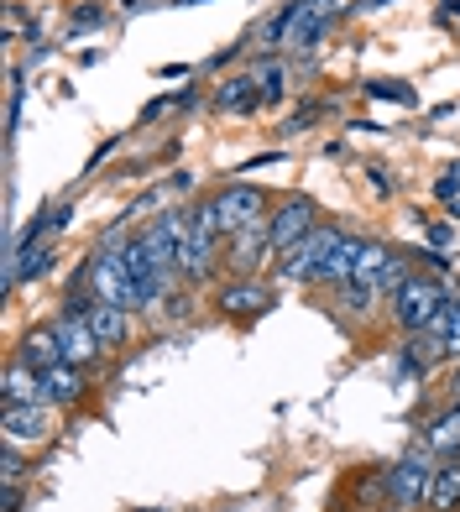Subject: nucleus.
<instances>
[{
	"label": "nucleus",
	"mask_w": 460,
	"mask_h": 512,
	"mask_svg": "<svg viewBox=\"0 0 460 512\" xmlns=\"http://www.w3.org/2000/svg\"><path fill=\"white\" fill-rule=\"evenodd\" d=\"M42 382H48V403H53V408H74V403L84 398V366L58 361V366L42 371Z\"/></svg>",
	"instance_id": "obj_17"
},
{
	"label": "nucleus",
	"mask_w": 460,
	"mask_h": 512,
	"mask_svg": "<svg viewBox=\"0 0 460 512\" xmlns=\"http://www.w3.org/2000/svg\"><path fill=\"white\" fill-rule=\"evenodd\" d=\"M257 84H262V95H267V100H283V84H288V74H283V63H262V74H257Z\"/></svg>",
	"instance_id": "obj_24"
},
{
	"label": "nucleus",
	"mask_w": 460,
	"mask_h": 512,
	"mask_svg": "<svg viewBox=\"0 0 460 512\" xmlns=\"http://www.w3.org/2000/svg\"><path fill=\"white\" fill-rule=\"evenodd\" d=\"M450 241H455V230H450V225H429V246H434V251H445Z\"/></svg>",
	"instance_id": "obj_30"
},
{
	"label": "nucleus",
	"mask_w": 460,
	"mask_h": 512,
	"mask_svg": "<svg viewBox=\"0 0 460 512\" xmlns=\"http://www.w3.org/2000/svg\"><path fill=\"white\" fill-rule=\"evenodd\" d=\"M434 194H440V199H460V168H450L440 183H434Z\"/></svg>",
	"instance_id": "obj_28"
},
{
	"label": "nucleus",
	"mask_w": 460,
	"mask_h": 512,
	"mask_svg": "<svg viewBox=\"0 0 460 512\" xmlns=\"http://www.w3.org/2000/svg\"><path fill=\"white\" fill-rule=\"evenodd\" d=\"M16 361H27V366H37V371L58 366L63 351H58V330H53V324H42V330H27V340H21V356H16Z\"/></svg>",
	"instance_id": "obj_22"
},
{
	"label": "nucleus",
	"mask_w": 460,
	"mask_h": 512,
	"mask_svg": "<svg viewBox=\"0 0 460 512\" xmlns=\"http://www.w3.org/2000/svg\"><path fill=\"white\" fill-rule=\"evenodd\" d=\"M445 298H450V293H445L440 277H429V272H408V283L393 293V319H398V330H403V335H419L424 324L445 309Z\"/></svg>",
	"instance_id": "obj_2"
},
{
	"label": "nucleus",
	"mask_w": 460,
	"mask_h": 512,
	"mask_svg": "<svg viewBox=\"0 0 460 512\" xmlns=\"http://www.w3.org/2000/svg\"><path fill=\"white\" fill-rule=\"evenodd\" d=\"M0 392H6V403H48V382H42V371L27 366V361H11L6 366Z\"/></svg>",
	"instance_id": "obj_14"
},
{
	"label": "nucleus",
	"mask_w": 460,
	"mask_h": 512,
	"mask_svg": "<svg viewBox=\"0 0 460 512\" xmlns=\"http://www.w3.org/2000/svg\"><path fill=\"white\" fill-rule=\"evenodd\" d=\"M53 330H58V351H63L68 366H84V371H89V366H95V356L105 351L100 335L89 330V319H84V314H63Z\"/></svg>",
	"instance_id": "obj_10"
},
{
	"label": "nucleus",
	"mask_w": 460,
	"mask_h": 512,
	"mask_svg": "<svg viewBox=\"0 0 460 512\" xmlns=\"http://www.w3.org/2000/svg\"><path fill=\"white\" fill-rule=\"evenodd\" d=\"M366 178H372V189H377L382 199H387V194H393V183H387V178H382V168H372V173H366Z\"/></svg>",
	"instance_id": "obj_31"
},
{
	"label": "nucleus",
	"mask_w": 460,
	"mask_h": 512,
	"mask_svg": "<svg viewBox=\"0 0 460 512\" xmlns=\"http://www.w3.org/2000/svg\"><path fill=\"white\" fill-rule=\"evenodd\" d=\"M330 236H335V225H314L304 241H293L288 251H278V277L283 283H309L319 256H325V246H330Z\"/></svg>",
	"instance_id": "obj_6"
},
{
	"label": "nucleus",
	"mask_w": 460,
	"mask_h": 512,
	"mask_svg": "<svg viewBox=\"0 0 460 512\" xmlns=\"http://www.w3.org/2000/svg\"><path fill=\"white\" fill-rule=\"evenodd\" d=\"M95 27H105V11L100 6H84V11H74V16H68V32H95Z\"/></svg>",
	"instance_id": "obj_25"
},
{
	"label": "nucleus",
	"mask_w": 460,
	"mask_h": 512,
	"mask_svg": "<svg viewBox=\"0 0 460 512\" xmlns=\"http://www.w3.org/2000/svg\"><path fill=\"white\" fill-rule=\"evenodd\" d=\"M319 115H325V105H304V110H293L288 121H283V136H298V131H304V126H314Z\"/></svg>",
	"instance_id": "obj_26"
},
{
	"label": "nucleus",
	"mask_w": 460,
	"mask_h": 512,
	"mask_svg": "<svg viewBox=\"0 0 460 512\" xmlns=\"http://www.w3.org/2000/svg\"><path fill=\"white\" fill-rule=\"evenodd\" d=\"M455 220H460V204H455Z\"/></svg>",
	"instance_id": "obj_35"
},
{
	"label": "nucleus",
	"mask_w": 460,
	"mask_h": 512,
	"mask_svg": "<svg viewBox=\"0 0 460 512\" xmlns=\"http://www.w3.org/2000/svg\"><path fill=\"white\" fill-rule=\"evenodd\" d=\"M267 304H272L267 288L251 283V277H236V283L220 288V314H230V319H251V314H262Z\"/></svg>",
	"instance_id": "obj_13"
},
{
	"label": "nucleus",
	"mask_w": 460,
	"mask_h": 512,
	"mask_svg": "<svg viewBox=\"0 0 460 512\" xmlns=\"http://www.w3.org/2000/svg\"><path fill=\"white\" fill-rule=\"evenodd\" d=\"M89 330L100 335L105 351H115V345H126L131 340V309H115V304H89Z\"/></svg>",
	"instance_id": "obj_16"
},
{
	"label": "nucleus",
	"mask_w": 460,
	"mask_h": 512,
	"mask_svg": "<svg viewBox=\"0 0 460 512\" xmlns=\"http://www.w3.org/2000/svg\"><path fill=\"white\" fill-rule=\"evenodd\" d=\"M89 298L95 304H115V309H142V288H136V277L126 267V241H121V251L100 246L89 256Z\"/></svg>",
	"instance_id": "obj_1"
},
{
	"label": "nucleus",
	"mask_w": 460,
	"mask_h": 512,
	"mask_svg": "<svg viewBox=\"0 0 460 512\" xmlns=\"http://www.w3.org/2000/svg\"><path fill=\"white\" fill-rule=\"evenodd\" d=\"M314 225H319V220H314V204H309V199H288L278 215L267 220V241H272V251H288L293 241H304Z\"/></svg>",
	"instance_id": "obj_11"
},
{
	"label": "nucleus",
	"mask_w": 460,
	"mask_h": 512,
	"mask_svg": "<svg viewBox=\"0 0 460 512\" xmlns=\"http://www.w3.org/2000/svg\"><path fill=\"white\" fill-rule=\"evenodd\" d=\"M382 6H393V0H361L356 11H382Z\"/></svg>",
	"instance_id": "obj_32"
},
{
	"label": "nucleus",
	"mask_w": 460,
	"mask_h": 512,
	"mask_svg": "<svg viewBox=\"0 0 460 512\" xmlns=\"http://www.w3.org/2000/svg\"><path fill=\"white\" fill-rule=\"evenodd\" d=\"M126 267H131V277H136V288H142V309H152L157 298H163V288H168L163 267L152 262V251H147L142 241H126Z\"/></svg>",
	"instance_id": "obj_12"
},
{
	"label": "nucleus",
	"mask_w": 460,
	"mask_h": 512,
	"mask_svg": "<svg viewBox=\"0 0 460 512\" xmlns=\"http://www.w3.org/2000/svg\"><path fill=\"white\" fill-rule=\"evenodd\" d=\"M387 262H393V246H387V241H361L356 267H351V288H372V293H377V277L387 272ZM377 298H382V293H377Z\"/></svg>",
	"instance_id": "obj_18"
},
{
	"label": "nucleus",
	"mask_w": 460,
	"mask_h": 512,
	"mask_svg": "<svg viewBox=\"0 0 460 512\" xmlns=\"http://www.w3.org/2000/svg\"><path fill=\"white\" fill-rule=\"evenodd\" d=\"M267 95H262V84H257V74H241V79H225L220 89H215V110H225V115H251Z\"/></svg>",
	"instance_id": "obj_15"
},
{
	"label": "nucleus",
	"mask_w": 460,
	"mask_h": 512,
	"mask_svg": "<svg viewBox=\"0 0 460 512\" xmlns=\"http://www.w3.org/2000/svg\"><path fill=\"white\" fill-rule=\"evenodd\" d=\"M387 497H393L398 512H413V507H429V486H434V460L429 455H403L387 465Z\"/></svg>",
	"instance_id": "obj_3"
},
{
	"label": "nucleus",
	"mask_w": 460,
	"mask_h": 512,
	"mask_svg": "<svg viewBox=\"0 0 460 512\" xmlns=\"http://www.w3.org/2000/svg\"><path fill=\"white\" fill-rule=\"evenodd\" d=\"M225 256H230V267H236V272H251L262 256H278V251H272V241H267V225H257V230H236Z\"/></svg>",
	"instance_id": "obj_19"
},
{
	"label": "nucleus",
	"mask_w": 460,
	"mask_h": 512,
	"mask_svg": "<svg viewBox=\"0 0 460 512\" xmlns=\"http://www.w3.org/2000/svg\"><path fill=\"white\" fill-rule=\"evenodd\" d=\"M356 251H361V236H351V230L335 225V236L325 246V256H319V267L309 283H330V288H345L351 283V267H356Z\"/></svg>",
	"instance_id": "obj_9"
},
{
	"label": "nucleus",
	"mask_w": 460,
	"mask_h": 512,
	"mask_svg": "<svg viewBox=\"0 0 460 512\" xmlns=\"http://www.w3.org/2000/svg\"><path fill=\"white\" fill-rule=\"evenodd\" d=\"M215 209H220V230L225 236H236V230H257L267 225V194L251 189V183H225V189L215 194Z\"/></svg>",
	"instance_id": "obj_5"
},
{
	"label": "nucleus",
	"mask_w": 460,
	"mask_h": 512,
	"mask_svg": "<svg viewBox=\"0 0 460 512\" xmlns=\"http://www.w3.org/2000/svg\"><path fill=\"white\" fill-rule=\"evenodd\" d=\"M21 471H27V465H21V445H6V460H0V476H6V481H21Z\"/></svg>",
	"instance_id": "obj_27"
},
{
	"label": "nucleus",
	"mask_w": 460,
	"mask_h": 512,
	"mask_svg": "<svg viewBox=\"0 0 460 512\" xmlns=\"http://www.w3.org/2000/svg\"><path fill=\"white\" fill-rule=\"evenodd\" d=\"M189 209H163V215H157L152 225H142V241L147 251H152V262L163 267V277H173L178 272V262H183V241H189Z\"/></svg>",
	"instance_id": "obj_4"
},
{
	"label": "nucleus",
	"mask_w": 460,
	"mask_h": 512,
	"mask_svg": "<svg viewBox=\"0 0 460 512\" xmlns=\"http://www.w3.org/2000/svg\"><path fill=\"white\" fill-rule=\"evenodd\" d=\"M445 356H460V298H455V319H450V335H445Z\"/></svg>",
	"instance_id": "obj_29"
},
{
	"label": "nucleus",
	"mask_w": 460,
	"mask_h": 512,
	"mask_svg": "<svg viewBox=\"0 0 460 512\" xmlns=\"http://www.w3.org/2000/svg\"><path fill=\"white\" fill-rule=\"evenodd\" d=\"M6 445H42L53 439V403H6Z\"/></svg>",
	"instance_id": "obj_7"
},
{
	"label": "nucleus",
	"mask_w": 460,
	"mask_h": 512,
	"mask_svg": "<svg viewBox=\"0 0 460 512\" xmlns=\"http://www.w3.org/2000/svg\"><path fill=\"white\" fill-rule=\"evenodd\" d=\"M445 6H450V11H445V16H460V0H445Z\"/></svg>",
	"instance_id": "obj_33"
},
{
	"label": "nucleus",
	"mask_w": 460,
	"mask_h": 512,
	"mask_svg": "<svg viewBox=\"0 0 460 512\" xmlns=\"http://www.w3.org/2000/svg\"><path fill=\"white\" fill-rule=\"evenodd\" d=\"M429 507H434V512H455V507H460V455H450V460L434 465Z\"/></svg>",
	"instance_id": "obj_21"
},
{
	"label": "nucleus",
	"mask_w": 460,
	"mask_h": 512,
	"mask_svg": "<svg viewBox=\"0 0 460 512\" xmlns=\"http://www.w3.org/2000/svg\"><path fill=\"white\" fill-rule=\"evenodd\" d=\"M189 215H194V209H189ZM215 262H220V230H210L204 220H189V241H183V262H178L183 283H204Z\"/></svg>",
	"instance_id": "obj_8"
},
{
	"label": "nucleus",
	"mask_w": 460,
	"mask_h": 512,
	"mask_svg": "<svg viewBox=\"0 0 460 512\" xmlns=\"http://www.w3.org/2000/svg\"><path fill=\"white\" fill-rule=\"evenodd\" d=\"M424 445L440 455V460H450V455H460V403L455 408H440L429 418V429H424Z\"/></svg>",
	"instance_id": "obj_20"
},
{
	"label": "nucleus",
	"mask_w": 460,
	"mask_h": 512,
	"mask_svg": "<svg viewBox=\"0 0 460 512\" xmlns=\"http://www.w3.org/2000/svg\"><path fill=\"white\" fill-rule=\"evenodd\" d=\"M361 95H366V100H393V105H408V110L419 105V95H413L408 84H398V79H372V84L361 89Z\"/></svg>",
	"instance_id": "obj_23"
},
{
	"label": "nucleus",
	"mask_w": 460,
	"mask_h": 512,
	"mask_svg": "<svg viewBox=\"0 0 460 512\" xmlns=\"http://www.w3.org/2000/svg\"><path fill=\"white\" fill-rule=\"evenodd\" d=\"M178 6H204V0H178Z\"/></svg>",
	"instance_id": "obj_34"
}]
</instances>
